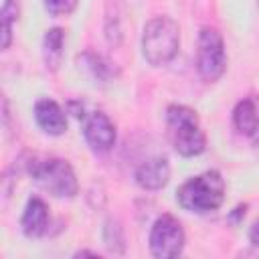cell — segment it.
<instances>
[{
    "mask_svg": "<svg viewBox=\"0 0 259 259\" xmlns=\"http://www.w3.org/2000/svg\"><path fill=\"white\" fill-rule=\"evenodd\" d=\"M227 184L219 170H206L182 182L176 190V202L182 210L194 214H208L219 210L225 202Z\"/></svg>",
    "mask_w": 259,
    "mask_h": 259,
    "instance_id": "obj_1",
    "label": "cell"
},
{
    "mask_svg": "<svg viewBox=\"0 0 259 259\" xmlns=\"http://www.w3.org/2000/svg\"><path fill=\"white\" fill-rule=\"evenodd\" d=\"M166 134L174 152L182 158H194L206 150V136L198 113L188 105L172 103L166 107Z\"/></svg>",
    "mask_w": 259,
    "mask_h": 259,
    "instance_id": "obj_2",
    "label": "cell"
},
{
    "mask_svg": "<svg viewBox=\"0 0 259 259\" xmlns=\"http://www.w3.org/2000/svg\"><path fill=\"white\" fill-rule=\"evenodd\" d=\"M180 49V26L172 16H154L142 34V55L150 67L168 65Z\"/></svg>",
    "mask_w": 259,
    "mask_h": 259,
    "instance_id": "obj_3",
    "label": "cell"
},
{
    "mask_svg": "<svg viewBox=\"0 0 259 259\" xmlns=\"http://www.w3.org/2000/svg\"><path fill=\"white\" fill-rule=\"evenodd\" d=\"M32 180L57 198H73L79 192V180L73 166L57 156H32L26 162Z\"/></svg>",
    "mask_w": 259,
    "mask_h": 259,
    "instance_id": "obj_4",
    "label": "cell"
},
{
    "mask_svg": "<svg viewBox=\"0 0 259 259\" xmlns=\"http://www.w3.org/2000/svg\"><path fill=\"white\" fill-rule=\"evenodd\" d=\"M196 71L202 81L214 83L227 71V51L223 34L214 26H202L196 38Z\"/></svg>",
    "mask_w": 259,
    "mask_h": 259,
    "instance_id": "obj_5",
    "label": "cell"
},
{
    "mask_svg": "<svg viewBox=\"0 0 259 259\" xmlns=\"http://www.w3.org/2000/svg\"><path fill=\"white\" fill-rule=\"evenodd\" d=\"M184 243H186V235L182 223L174 214L164 212L152 223L148 235V247L154 257L158 259L178 257L184 251Z\"/></svg>",
    "mask_w": 259,
    "mask_h": 259,
    "instance_id": "obj_6",
    "label": "cell"
},
{
    "mask_svg": "<svg viewBox=\"0 0 259 259\" xmlns=\"http://www.w3.org/2000/svg\"><path fill=\"white\" fill-rule=\"evenodd\" d=\"M83 138L93 152L105 154L115 146L117 130L107 113H103L101 109H95L83 117Z\"/></svg>",
    "mask_w": 259,
    "mask_h": 259,
    "instance_id": "obj_7",
    "label": "cell"
},
{
    "mask_svg": "<svg viewBox=\"0 0 259 259\" xmlns=\"http://www.w3.org/2000/svg\"><path fill=\"white\" fill-rule=\"evenodd\" d=\"M233 125L243 138L259 146V95L253 93L237 101L233 109Z\"/></svg>",
    "mask_w": 259,
    "mask_h": 259,
    "instance_id": "obj_8",
    "label": "cell"
},
{
    "mask_svg": "<svg viewBox=\"0 0 259 259\" xmlns=\"http://www.w3.org/2000/svg\"><path fill=\"white\" fill-rule=\"evenodd\" d=\"M49 227H51L49 204L40 196H30L20 217V231L28 239H38L49 233Z\"/></svg>",
    "mask_w": 259,
    "mask_h": 259,
    "instance_id": "obj_9",
    "label": "cell"
},
{
    "mask_svg": "<svg viewBox=\"0 0 259 259\" xmlns=\"http://www.w3.org/2000/svg\"><path fill=\"white\" fill-rule=\"evenodd\" d=\"M134 180L142 190H160L168 184L170 180V162L164 156H154L144 160L136 172H134Z\"/></svg>",
    "mask_w": 259,
    "mask_h": 259,
    "instance_id": "obj_10",
    "label": "cell"
},
{
    "mask_svg": "<svg viewBox=\"0 0 259 259\" xmlns=\"http://www.w3.org/2000/svg\"><path fill=\"white\" fill-rule=\"evenodd\" d=\"M34 121L47 136H63L67 132V111L51 97L34 103Z\"/></svg>",
    "mask_w": 259,
    "mask_h": 259,
    "instance_id": "obj_11",
    "label": "cell"
},
{
    "mask_svg": "<svg viewBox=\"0 0 259 259\" xmlns=\"http://www.w3.org/2000/svg\"><path fill=\"white\" fill-rule=\"evenodd\" d=\"M65 57V28L61 26H51L49 30H45L42 36V61L45 67L55 73L59 71L61 63Z\"/></svg>",
    "mask_w": 259,
    "mask_h": 259,
    "instance_id": "obj_12",
    "label": "cell"
},
{
    "mask_svg": "<svg viewBox=\"0 0 259 259\" xmlns=\"http://www.w3.org/2000/svg\"><path fill=\"white\" fill-rule=\"evenodd\" d=\"M77 63H79V69H83L97 81H109L111 77H117V73H119L115 69V65H111L103 55H97L93 51L81 53L77 57Z\"/></svg>",
    "mask_w": 259,
    "mask_h": 259,
    "instance_id": "obj_13",
    "label": "cell"
},
{
    "mask_svg": "<svg viewBox=\"0 0 259 259\" xmlns=\"http://www.w3.org/2000/svg\"><path fill=\"white\" fill-rule=\"evenodd\" d=\"M20 18V4L18 0H4L2 10H0V20H2V49L6 51L12 42V28Z\"/></svg>",
    "mask_w": 259,
    "mask_h": 259,
    "instance_id": "obj_14",
    "label": "cell"
},
{
    "mask_svg": "<svg viewBox=\"0 0 259 259\" xmlns=\"http://www.w3.org/2000/svg\"><path fill=\"white\" fill-rule=\"evenodd\" d=\"M103 243L107 247L109 253H117L121 255L125 251V237H123V229L115 219H107L105 227H103Z\"/></svg>",
    "mask_w": 259,
    "mask_h": 259,
    "instance_id": "obj_15",
    "label": "cell"
},
{
    "mask_svg": "<svg viewBox=\"0 0 259 259\" xmlns=\"http://www.w3.org/2000/svg\"><path fill=\"white\" fill-rule=\"evenodd\" d=\"M42 4L51 16H69L79 6V0H42Z\"/></svg>",
    "mask_w": 259,
    "mask_h": 259,
    "instance_id": "obj_16",
    "label": "cell"
},
{
    "mask_svg": "<svg viewBox=\"0 0 259 259\" xmlns=\"http://www.w3.org/2000/svg\"><path fill=\"white\" fill-rule=\"evenodd\" d=\"M249 243L259 247V219L253 221V225L249 227Z\"/></svg>",
    "mask_w": 259,
    "mask_h": 259,
    "instance_id": "obj_17",
    "label": "cell"
},
{
    "mask_svg": "<svg viewBox=\"0 0 259 259\" xmlns=\"http://www.w3.org/2000/svg\"><path fill=\"white\" fill-rule=\"evenodd\" d=\"M245 208H247V204H239L237 208H233V212H231V219H235V223H239V221L245 217Z\"/></svg>",
    "mask_w": 259,
    "mask_h": 259,
    "instance_id": "obj_18",
    "label": "cell"
},
{
    "mask_svg": "<svg viewBox=\"0 0 259 259\" xmlns=\"http://www.w3.org/2000/svg\"><path fill=\"white\" fill-rule=\"evenodd\" d=\"M257 2H259V0H257Z\"/></svg>",
    "mask_w": 259,
    "mask_h": 259,
    "instance_id": "obj_19",
    "label": "cell"
}]
</instances>
